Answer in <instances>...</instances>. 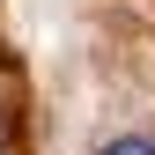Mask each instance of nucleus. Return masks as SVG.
Listing matches in <instances>:
<instances>
[{
  "label": "nucleus",
  "instance_id": "obj_1",
  "mask_svg": "<svg viewBox=\"0 0 155 155\" xmlns=\"http://www.w3.org/2000/svg\"><path fill=\"white\" fill-rule=\"evenodd\" d=\"M104 155H155V140H148V133H118Z\"/></svg>",
  "mask_w": 155,
  "mask_h": 155
}]
</instances>
